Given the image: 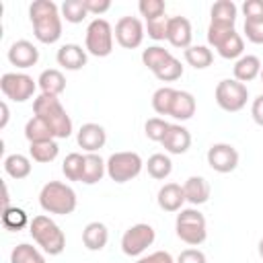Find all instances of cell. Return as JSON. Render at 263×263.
Segmentation results:
<instances>
[{
    "label": "cell",
    "mask_w": 263,
    "mask_h": 263,
    "mask_svg": "<svg viewBox=\"0 0 263 263\" xmlns=\"http://www.w3.org/2000/svg\"><path fill=\"white\" fill-rule=\"evenodd\" d=\"M29 232L33 240L47 253V255H60L66 249V234L64 230L49 218V216H35L29 222Z\"/></svg>",
    "instance_id": "obj_4"
},
{
    "label": "cell",
    "mask_w": 263,
    "mask_h": 263,
    "mask_svg": "<svg viewBox=\"0 0 263 263\" xmlns=\"http://www.w3.org/2000/svg\"><path fill=\"white\" fill-rule=\"evenodd\" d=\"M113 27L109 25V21L105 18H92L86 27V35H84V49L86 53L95 55V58H107L113 51Z\"/></svg>",
    "instance_id": "obj_6"
},
{
    "label": "cell",
    "mask_w": 263,
    "mask_h": 263,
    "mask_svg": "<svg viewBox=\"0 0 263 263\" xmlns=\"http://www.w3.org/2000/svg\"><path fill=\"white\" fill-rule=\"evenodd\" d=\"M238 8L232 0H218L210 8V25L222 27V29H234Z\"/></svg>",
    "instance_id": "obj_19"
},
{
    "label": "cell",
    "mask_w": 263,
    "mask_h": 263,
    "mask_svg": "<svg viewBox=\"0 0 263 263\" xmlns=\"http://www.w3.org/2000/svg\"><path fill=\"white\" fill-rule=\"evenodd\" d=\"M195 109H197L195 97L187 90H177V97H175L173 107H171V117L177 121H187L195 115Z\"/></svg>",
    "instance_id": "obj_26"
},
{
    "label": "cell",
    "mask_w": 263,
    "mask_h": 263,
    "mask_svg": "<svg viewBox=\"0 0 263 263\" xmlns=\"http://www.w3.org/2000/svg\"><path fill=\"white\" fill-rule=\"evenodd\" d=\"M261 80H263V70H261Z\"/></svg>",
    "instance_id": "obj_51"
},
{
    "label": "cell",
    "mask_w": 263,
    "mask_h": 263,
    "mask_svg": "<svg viewBox=\"0 0 263 263\" xmlns=\"http://www.w3.org/2000/svg\"><path fill=\"white\" fill-rule=\"evenodd\" d=\"M76 191L62 181H49L39 191V205L47 214L68 216L76 210Z\"/></svg>",
    "instance_id": "obj_2"
},
{
    "label": "cell",
    "mask_w": 263,
    "mask_h": 263,
    "mask_svg": "<svg viewBox=\"0 0 263 263\" xmlns=\"http://www.w3.org/2000/svg\"><path fill=\"white\" fill-rule=\"evenodd\" d=\"M10 263H45L41 251L29 242H21L10 253Z\"/></svg>",
    "instance_id": "obj_32"
},
{
    "label": "cell",
    "mask_w": 263,
    "mask_h": 263,
    "mask_svg": "<svg viewBox=\"0 0 263 263\" xmlns=\"http://www.w3.org/2000/svg\"><path fill=\"white\" fill-rule=\"evenodd\" d=\"M76 142L82 150H86V154H90V152H97L105 146L107 132L99 123H84L76 134Z\"/></svg>",
    "instance_id": "obj_16"
},
{
    "label": "cell",
    "mask_w": 263,
    "mask_h": 263,
    "mask_svg": "<svg viewBox=\"0 0 263 263\" xmlns=\"http://www.w3.org/2000/svg\"><path fill=\"white\" fill-rule=\"evenodd\" d=\"M191 39H193V29H191L189 18L179 16V14L171 16V21H168L166 41H168L173 47L187 49V47H191Z\"/></svg>",
    "instance_id": "obj_15"
},
{
    "label": "cell",
    "mask_w": 263,
    "mask_h": 263,
    "mask_svg": "<svg viewBox=\"0 0 263 263\" xmlns=\"http://www.w3.org/2000/svg\"><path fill=\"white\" fill-rule=\"evenodd\" d=\"M138 263H175V259H173V255L166 253V251H154V253H150L148 257H142Z\"/></svg>",
    "instance_id": "obj_46"
},
{
    "label": "cell",
    "mask_w": 263,
    "mask_h": 263,
    "mask_svg": "<svg viewBox=\"0 0 263 263\" xmlns=\"http://www.w3.org/2000/svg\"><path fill=\"white\" fill-rule=\"evenodd\" d=\"M0 109H2V119H0V129H4V127H6V123H8V117H10V113H8V105H6V103H2V105H0Z\"/></svg>",
    "instance_id": "obj_48"
},
{
    "label": "cell",
    "mask_w": 263,
    "mask_h": 263,
    "mask_svg": "<svg viewBox=\"0 0 263 263\" xmlns=\"http://www.w3.org/2000/svg\"><path fill=\"white\" fill-rule=\"evenodd\" d=\"M245 35L251 43L263 45V21H245Z\"/></svg>",
    "instance_id": "obj_42"
},
{
    "label": "cell",
    "mask_w": 263,
    "mask_h": 263,
    "mask_svg": "<svg viewBox=\"0 0 263 263\" xmlns=\"http://www.w3.org/2000/svg\"><path fill=\"white\" fill-rule=\"evenodd\" d=\"M60 12H62V18H66L72 25H78V23H82L88 16V10L84 6V0H66L60 6Z\"/></svg>",
    "instance_id": "obj_35"
},
{
    "label": "cell",
    "mask_w": 263,
    "mask_h": 263,
    "mask_svg": "<svg viewBox=\"0 0 263 263\" xmlns=\"http://www.w3.org/2000/svg\"><path fill=\"white\" fill-rule=\"evenodd\" d=\"M146 171H148V175H150L152 179L162 181V179H166V177L171 175V171H173V160H171L166 154L156 152V154H152V156L148 158Z\"/></svg>",
    "instance_id": "obj_30"
},
{
    "label": "cell",
    "mask_w": 263,
    "mask_h": 263,
    "mask_svg": "<svg viewBox=\"0 0 263 263\" xmlns=\"http://www.w3.org/2000/svg\"><path fill=\"white\" fill-rule=\"evenodd\" d=\"M2 226L6 230H21L23 226H27V214L25 210L21 208H8V210H2Z\"/></svg>",
    "instance_id": "obj_38"
},
{
    "label": "cell",
    "mask_w": 263,
    "mask_h": 263,
    "mask_svg": "<svg viewBox=\"0 0 263 263\" xmlns=\"http://www.w3.org/2000/svg\"><path fill=\"white\" fill-rule=\"evenodd\" d=\"M251 117L257 125L263 127V95H257L253 99V105H251Z\"/></svg>",
    "instance_id": "obj_47"
},
{
    "label": "cell",
    "mask_w": 263,
    "mask_h": 263,
    "mask_svg": "<svg viewBox=\"0 0 263 263\" xmlns=\"http://www.w3.org/2000/svg\"><path fill=\"white\" fill-rule=\"evenodd\" d=\"M175 232L185 245H191V247L201 245L208 236V226H205L203 214L195 208L181 210L175 220Z\"/></svg>",
    "instance_id": "obj_5"
},
{
    "label": "cell",
    "mask_w": 263,
    "mask_h": 263,
    "mask_svg": "<svg viewBox=\"0 0 263 263\" xmlns=\"http://www.w3.org/2000/svg\"><path fill=\"white\" fill-rule=\"evenodd\" d=\"M261 70H263V64L257 55H242L236 60L232 72H234V80L238 82H251L255 80L257 76H261Z\"/></svg>",
    "instance_id": "obj_22"
},
{
    "label": "cell",
    "mask_w": 263,
    "mask_h": 263,
    "mask_svg": "<svg viewBox=\"0 0 263 263\" xmlns=\"http://www.w3.org/2000/svg\"><path fill=\"white\" fill-rule=\"evenodd\" d=\"M82 168H84V156L78 152H70L62 162V173L66 175L68 181H80Z\"/></svg>",
    "instance_id": "obj_37"
},
{
    "label": "cell",
    "mask_w": 263,
    "mask_h": 263,
    "mask_svg": "<svg viewBox=\"0 0 263 263\" xmlns=\"http://www.w3.org/2000/svg\"><path fill=\"white\" fill-rule=\"evenodd\" d=\"M55 60L62 68L76 72V70H82L86 66V49H82L78 43H66L58 49Z\"/></svg>",
    "instance_id": "obj_20"
},
{
    "label": "cell",
    "mask_w": 263,
    "mask_h": 263,
    "mask_svg": "<svg viewBox=\"0 0 263 263\" xmlns=\"http://www.w3.org/2000/svg\"><path fill=\"white\" fill-rule=\"evenodd\" d=\"M160 144L164 146V150L168 154H185L191 146V134L187 127H183L179 123H171Z\"/></svg>",
    "instance_id": "obj_17"
},
{
    "label": "cell",
    "mask_w": 263,
    "mask_h": 263,
    "mask_svg": "<svg viewBox=\"0 0 263 263\" xmlns=\"http://www.w3.org/2000/svg\"><path fill=\"white\" fill-rule=\"evenodd\" d=\"M4 173L12 179H27L31 175V160L25 154H8L4 158Z\"/></svg>",
    "instance_id": "obj_28"
},
{
    "label": "cell",
    "mask_w": 263,
    "mask_h": 263,
    "mask_svg": "<svg viewBox=\"0 0 263 263\" xmlns=\"http://www.w3.org/2000/svg\"><path fill=\"white\" fill-rule=\"evenodd\" d=\"M171 55H173V53H171L168 49H164V47H160V45H152V47H148V49L142 51V64L154 74Z\"/></svg>",
    "instance_id": "obj_34"
},
{
    "label": "cell",
    "mask_w": 263,
    "mask_h": 263,
    "mask_svg": "<svg viewBox=\"0 0 263 263\" xmlns=\"http://www.w3.org/2000/svg\"><path fill=\"white\" fill-rule=\"evenodd\" d=\"M142 166H144V162H142L138 152L123 150V152H115V154L109 156L107 175L115 183H127V181L136 179L142 173Z\"/></svg>",
    "instance_id": "obj_8"
},
{
    "label": "cell",
    "mask_w": 263,
    "mask_h": 263,
    "mask_svg": "<svg viewBox=\"0 0 263 263\" xmlns=\"http://www.w3.org/2000/svg\"><path fill=\"white\" fill-rule=\"evenodd\" d=\"M138 10L140 14L146 18V21H152V18H158V16H164V2L162 0H140L138 2Z\"/></svg>",
    "instance_id": "obj_41"
},
{
    "label": "cell",
    "mask_w": 263,
    "mask_h": 263,
    "mask_svg": "<svg viewBox=\"0 0 263 263\" xmlns=\"http://www.w3.org/2000/svg\"><path fill=\"white\" fill-rule=\"evenodd\" d=\"M6 55H8V62H10L12 66L23 68V70L35 66V64L39 62V49H37L31 41H27V39L14 41V43L8 47V53H6Z\"/></svg>",
    "instance_id": "obj_14"
},
{
    "label": "cell",
    "mask_w": 263,
    "mask_h": 263,
    "mask_svg": "<svg viewBox=\"0 0 263 263\" xmlns=\"http://www.w3.org/2000/svg\"><path fill=\"white\" fill-rule=\"evenodd\" d=\"M257 251H259V257L263 259V238L259 240V245H257Z\"/></svg>",
    "instance_id": "obj_50"
},
{
    "label": "cell",
    "mask_w": 263,
    "mask_h": 263,
    "mask_svg": "<svg viewBox=\"0 0 263 263\" xmlns=\"http://www.w3.org/2000/svg\"><path fill=\"white\" fill-rule=\"evenodd\" d=\"M175 97H177V88H171V86L156 88L152 95V109L158 115H171V107H173Z\"/></svg>",
    "instance_id": "obj_33"
},
{
    "label": "cell",
    "mask_w": 263,
    "mask_h": 263,
    "mask_svg": "<svg viewBox=\"0 0 263 263\" xmlns=\"http://www.w3.org/2000/svg\"><path fill=\"white\" fill-rule=\"evenodd\" d=\"M0 90L6 99L14 103H25L35 95L37 82L25 72H6L0 78Z\"/></svg>",
    "instance_id": "obj_10"
},
{
    "label": "cell",
    "mask_w": 263,
    "mask_h": 263,
    "mask_svg": "<svg viewBox=\"0 0 263 263\" xmlns=\"http://www.w3.org/2000/svg\"><path fill=\"white\" fill-rule=\"evenodd\" d=\"M156 201H158V208L164 210V212H181L183 203L187 201L183 185H179V183H164L158 189Z\"/></svg>",
    "instance_id": "obj_18"
},
{
    "label": "cell",
    "mask_w": 263,
    "mask_h": 263,
    "mask_svg": "<svg viewBox=\"0 0 263 263\" xmlns=\"http://www.w3.org/2000/svg\"><path fill=\"white\" fill-rule=\"evenodd\" d=\"M208 164L216 173H232L238 166V150L232 144L218 142L208 148Z\"/></svg>",
    "instance_id": "obj_13"
},
{
    "label": "cell",
    "mask_w": 263,
    "mask_h": 263,
    "mask_svg": "<svg viewBox=\"0 0 263 263\" xmlns=\"http://www.w3.org/2000/svg\"><path fill=\"white\" fill-rule=\"evenodd\" d=\"M8 208H12V205H10V195H8V187H6V185H2V210H8Z\"/></svg>",
    "instance_id": "obj_49"
},
{
    "label": "cell",
    "mask_w": 263,
    "mask_h": 263,
    "mask_svg": "<svg viewBox=\"0 0 263 263\" xmlns=\"http://www.w3.org/2000/svg\"><path fill=\"white\" fill-rule=\"evenodd\" d=\"M37 86L41 88V95H49V97H60L66 90V78L58 68H47L39 74L37 78Z\"/></svg>",
    "instance_id": "obj_21"
},
{
    "label": "cell",
    "mask_w": 263,
    "mask_h": 263,
    "mask_svg": "<svg viewBox=\"0 0 263 263\" xmlns=\"http://www.w3.org/2000/svg\"><path fill=\"white\" fill-rule=\"evenodd\" d=\"M58 152H60V146L55 140H49V142H37V144H29V156L35 160V162H51L58 158Z\"/></svg>",
    "instance_id": "obj_31"
},
{
    "label": "cell",
    "mask_w": 263,
    "mask_h": 263,
    "mask_svg": "<svg viewBox=\"0 0 263 263\" xmlns=\"http://www.w3.org/2000/svg\"><path fill=\"white\" fill-rule=\"evenodd\" d=\"M168 21L171 16H158V18H152V21H146V31H148V37L154 39V41H164L166 39V33H168Z\"/></svg>",
    "instance_id": "obj_40"
},
{
    "label": "cell",
    "mask_w": 263,
    "mask_h": 263,
    "mask_svg": "<svg viewBox=\"0 0 263 263\" xmlns=\"http://www.w3.org/2000/svg\"><path fill=\"white\" fill-rule=\"evenodd\" d=\"M144 25L138 16H121L115 23V41L125 49H136L144 41Z\"/></svg>",
    "instance_id": "obj_12"
},
{
    "label": "cell",
    "mask_w": 263,
    "mask_h": 263,
    "mask_svg": "<svg viewBox=\"0 0 263 263\" xmlns=\"http://www.w3.org/2000/svg\"><path fill=\"white\" fill-rule=\"evenodd\" d=\"M109 240V230L103 222H88L82 230V242L88 251H103Z\"/></svg>",
    "instance_id": "obj_24"
},
{
    "label": "cell",
    "mask_w": 263,
    "mask_h": 263,
    "mask_svg": "<svg viewBox=\"0 0 263 263\" xmlns=\"http://www.w3.org/2000/svg\"><path fill=\"white\" fill-rule=\"evenodd\" d=\"M168 121H164L162 117H150L146 123H144V132H146V138L152 140V142H162L166 129H168Z\"/></svg>",
    "instance_id": "obj_39"
},
{
    "label": "cell",
    "mask_w": 263,
    "mask_h": 263,
    "mask_svg": "<svg viewBox=\"0 0 263 263\" xmlns=\"http://www.w3.org/2000/svg\"><path fill=\"white\" fill-rule=\"evenodd\" d=\"M33 111L37 117H41L51 129L55 138H68L72 134V119L66 113L64 105L60 103L58 97L49 95H39L33 101Z\"/></svg>",
    "instance_id": "obj_3"
},
{
    "label": "cell",
    "mask_w": 263,
    "mask_h": 263,
    "mask_svg": "<svg viewBox=\"0 0 263 263\" xmlns=\"http://www.w3.org/2000/svg\"><path fill=\"white\" fill-rule=\"evenodd\" d=\"M185 62L189 66H193L195 70H203L208 66H212L214 62V53L210 47L205 45H191L185 49Z\"/></svg>",
    "instance_id": "obj_29"
},
{
    "label": "cell",
    "mask_w": 263,
    "mask_h": 263,
    "mask_svg": "<svg viewBox=\"0 0 263 263\" xmlns=\"http://www.w3.org/2000/svg\"><path fill=\"white\" fill-rule=\"evenodd\" d=\"M154 76H156L160 82H175V80H179V78L183 76V64H181L175 55H171V58L154 72Z\"/></svg>",
    "instance_id": "obj_36"
},
{
    "label": "cell",
    "mask_w": 263,
    "mask_h": 263,
    "mask_svg": "<svg viewBox=\"0 0 263 263\" xmlns=\"http://www.w3.org/2000/svg\"><path fill=\"white\" fill-rule=\"evenodd\" d=\"M242 14L245 21H263V0H245Z\"/></svg>",
    "instance_id": "obj_43"
},
{
    "label": "cell",
    "mask_w": 263,
    "mask_h": 263,
    "mask_svg": "<svg viewBox=\"0 0 263 263\" xmlns=\"http://www.w3.org/2000/svg\"><path fill=\"white\" fill-rule=\"evenodd\" d=\"M25 138L29 140V144H37V142H49L55 140L53 129L37 115H33L27 123H25Z\"/></svg>",
    "instance_id": "obj_27"
},
{
    "label": "cell",
    "mask_w": 263,
    "mask_h": 263,
    "mask_svg": "<svg viewBox=\"0 0 263 263\" xmlns=\"http://www.w3.org/2000/svg\"><path fill=\"white\" fill-rule=\"evenodd\" d=\"M29 18L37 41L49 45L62 37V12L51 0H35L29 6Z\"/></svg>",
    "instance_id": "obj_1"
},
{
    "label": "cell",
    "mask_w": 263,
    "mask_h": 263,
    "mask_svg": "<svg viewBox=\"0 0 263 263\" xmlns=\"http://www.w3.org/2000/svg\"><path fill=\"white\" fill-rule=\"evenodd\" d=\"M183 191H185V199L191 205H201L210 199V183L203 177H197V175L189 177L183 183Z\"/></svg>",
    "instance_id": "obj_23"
},
{
    "label": "cell",
    "mask_w": 263,
    "mask_h": 263,
    "mask_svg": "<svg viewBox=\"0 0 263 263\" xmlns=\"http://www.w3.org/2000/svg\"><path fill=\"white\" fill-rule=\"evenodd\" d=\"M175 263H208V259L199 249H185L179 253Z\"/></svg>",
    "instance_id": "obj_44"
},
{
    "label": "cell",
    "mask_w": 263,
    "mask_h": 263,
    "mask_svg": "<svg viewBox=\"0 0 263 263\" xmlns=\"http://www.w3.org/2000/svg\"><path fill=\"white\" fill-rule=\"evenodd\" d=\"M84 6L88 10V14L101 16L103 12H107L111 8V0H84Z\"/></svg>",
    "instance_id": "obj_45"
},
{
    "label": "cell",
    "mask_w": 263,
    "mask_h": 263,
    "mask_svg": "<svg viewBox=\"0 0 263 263\" xmlns=\"http://www.w3.org/2000/svg\"><path fill=\"white\" fill-rule=\"evenodd\" d=\"M208 43L218 51L220 58L224 60H238L242 58L245 51V41L240 33L234 29H222V27H208Z\"/></svg>",
    "instance_id": "obj_7"
},
{
    "label": "cell",
    "mask_w": 263,
    "mask_h": 263,
    "mask_svg": "<svg viewBox=\"0 0 263 263\" xmlns=\"http://www.w3.org/2000/svg\"><path fill=\"white\" fill-rule=\"evenodd\" d=\"M214 97L222 111L236 113V111L245 109L247 99H249V88H247V84H242L234 78H224L216 84Z\"/></svg>",
    "instance_id": "obj_9"
},
{
    "label": "cell",
    "mask_w": 263,
    "mask_h": 263,
    "mask_svg": "<svg viewBox=\"0 0 263 263\" xmlns=\"http://www.w3.org/2000/svg\"><path fill=\"white\" fill-rule=\"evenodd\" d=\"M107 173V162L97 154V152H90V154H84V168H82V177H80V183L84 185H95L99 183Z\"/></svg>",
    "instance_id": "obj_25"
},
{
    "label": "cell",
    "mask_w": 263,
    "mask_h": 263,
    "mask_svg": "<svg viewBox=\"0 0 263 263\" xmlns=\"http://www.w3.org/2000/svg\"><path fill=\"white\" fill-rule=\"evenodd\" d=\"M154 238H156V232H154V228L150 224H144V222L134 224L121 236V251L127 257H138L148 247H152Z\"/></svg>",
    "instance_id": "obj_11"
}]
</instances>
